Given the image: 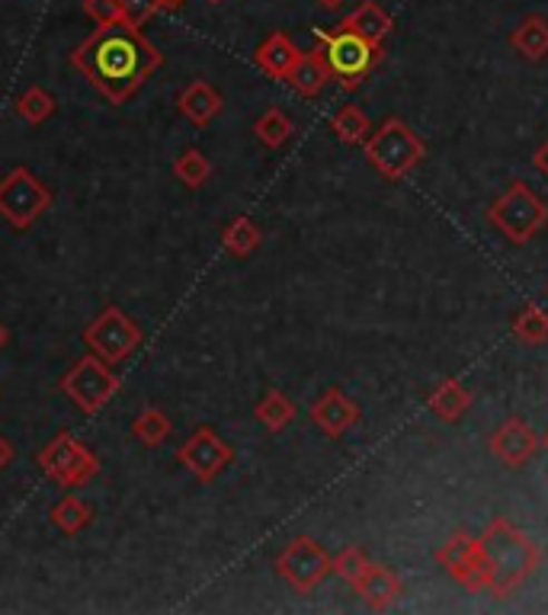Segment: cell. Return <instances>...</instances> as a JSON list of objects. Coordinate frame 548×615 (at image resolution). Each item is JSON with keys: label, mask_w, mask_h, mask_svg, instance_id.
<instances>
[{"label": "cell", "mask_w": 548, "mask_h": 615, "mask_svg": "<svg viewBox=\"0 0 548 615\" xmlns=\"http://www.w3.org/2000/svg\"><path fill=\"white\" fill-rule=\"evenodd\" d=\"M340 29H346V32H356V36H363L369 42H385L389 39V32L394 29L392 13L382 7V3H375V0H365L360 3L350 17H343L340 20Z\"/></svg>", "instance_id": "obj_19"}, {"label": "cell", "mask_w": 548, "mask_h": 615, "mask_svg": "<svg viewBox=\"0 0 548 615\" xmlns=\"http://www.w3.org/2000/svg\"><path fill=\"white\" fill-rule=\"evenodd\" d=\"M177 109L196 128H206L225 109V100L206 80H189L180 90V97H177Z\"/></svg>", "instance_id": "obj_15"}, {"label": "cell", "mask_w": 548, "mask_h": 615, "mask_svg": "<svg viewBox=\"0 0 548 615\" xmlns=\"http://www.w3.org/2000/svg\"><path fill=\"white\" fill-rule=\"evenodd\" d=\"M261 241L263 234L257 228V222L247 218V215H237L235 222L222 231V244H225V251L232 256H251L261 247Z\"/></svg>", "instance_id": "obj_24"}, {"label": "cell", "mask_w": 548, "mask_h": 615, "mask_svg": "<svg viewBox=\"0 0 548 615\" xmlns=\"http://www.w3.org/2000/svg\"><path fill=\"white\" fill-rule=\"evenodd\" d=\"M363 152L369 167H375L389 183H398L427 157V145L420 141L418 131L408 126L404 119L389 116L375 131H369V138L363 141Z\"/></svg>", "instance_id": "obj_4"}, {"label": "cell", "mask_w": 548, "mask_h": 615, "mask_svg": "<svg viewBox=\"0 0 548 615\" xmlns=\"http://www.w3.org/2000/svg\"><path fill=\"white\" fill-rule=\"evenodd\" d=\"M488 222L495 225L510 244H526L548 225L546 199L526 186L522 179L510 183V189L488 208Z\"/></svg>", "instance_id": "obj_5"}, {"label": "cell", "mask_w": 548, "mask_h": 615, "mask_svg": "<svg viewBox=\"0 0 548 615\" xmlns=\"http://www.w3.org/2000/svg\"><path fill=\"white\" fill-rule=\"evenodd\" d=\"M232 459H235V449L212 427H199L177 449V461H180L183 468H189V475L196 481H203V485H212L232 465Z\"/></svg>", "instance_id": "obj_12"}, {"label": "cell", "mask_w": 548, "mask_h": 615, "mask_svg": "<svg viewBox=\"0 0 548 615\" xmlns=\"http://www.w3.org/2000/svg\"><path fill=\"white\" fill-rule=\"evenodd\" d=\"M353 589L363 596L365 606H372L375 613H382V609H389L398 603V596H401V577L389 570V567H382V564H369V570H365L363 577L353 584Z\"/></svg>", "instance_id": "obj_16"}, {"label": "cell", "mask_w": 548, "mask_h": 615, "mask_svg": "<svg viewBox=\"0 0 548 615\" xmlns=\"http://www.w3.org/2000/svg\"><path fill=\"white\" fill-rule=\"evenodd\" d=\"M314 39H317V49L324 55V61H327L334 80H340V87L350 90V94L360 90L365 77L372 75V71L382 65V58H385V46L369 42L363 36L346 32V29H340V26L334 32L314 29Z\"/></svg>", "instance_id": "obj_3"}, {"label": "cell", "mask_w": 548, "mask_h": 615, "mask_svg": "<svg viewBox=\"0 0 548 615\" xmlns=\"http://www.w3.org/2000/svg\"><path fill=\"white\" fill-rule=\"evenodd\" d=\"M292 131H295V126H292V119H288L280 106H270L261 119L254 123V135L261 138L266 148H273V152L286 145L288 138H292Z\"/></svg>", "instance_id": "obj_26"}, {"label": "cell", "mask_w": 548, "mask_h": 615, "mask_svg": "<svg viewBox=\"0 0 548 615\" xmlns=\"http://www.w3.org/2000/svg\"><path fill=\"white\" fill-rule=\"evenodd\" d=\"M510 49L526 61H546L548 58V20L532 13L510 32Z\"/></svg>", "instance_id": "obj_21"}, {"label": "cell", "mask_w": 548, "mask_h": 615, "mask_svg": "<svg viewBox=\"0 0 548 615\" xmlns=\"http://www.w3.org/2000/svg\"><path fill=\"white\" fill-rule=\"evenodd\" d=\"M119 3H123V23L138 26V29L160 10L157 0H119Z\"/></svg>", "instance_id": "obj_33"}, {"label": "cell", "mask_w": 548, "mask_h": 615, "mask_svg": "<svg viewBox=\"0 0 548 615\" xmlns=\"http://www.w3.org/2000/svg\"><path fill=\"white\" fill-rule=\"evenodd\" d=\"M542 439L539 433L520 420V417H510L503 427H497L495 436H491V456H495L500 465L507 468H522L526 461L532 459L539 452Z\"/></svg>", "instance_id": "obj_13"}, {"label": "cell", "mask_w": 548, "mask_h": 615, "mask_svg": "<svg viewBox=\"0 0 548 615\" xmlns=\"http://www.w3.org/2000/svg\"><path fill=\"white\" fill-rule=\"evenodd\" d=\"M471 391L469 388H462V382H456V379H446V382L437 384V391L427 398V408L430 413H437L443 423H459L471 408Z\"/></svg>", "instance_id": "obj_20"}, {"label": "cell", "mask_w": 548, "mask_h": 615, "mask_svg": "<svg viewBox=\"0 0 548 615\" xmlns=\"http://www.w3.org/2000/svg\"><path fill=\"white\" fill-rule=\"evenodd\" d=\"M317 3H321L324 10H337V7H340V3H343V0H317Z\"/></svg>", "instance_id": "obj_37"}, {"label": "cell", "mask_w": 548, "mask_h": 615, "mask_svg": "<svg viewBox=\"0 0 548 615\" xmlns=\"http://www.w3.org/2000/svg\"><path fill=\"white\" fill-rule=\"evenodd\" d=\"M55 106H58V102H55V97L49 94V90H42V87H29L27 94L17 100V113L27 119L29 126H42V123H46V119L55 113Z\"/></svg>", "instance_id": "obj_30"}, {"label": "cell", "mask_w": 548, "mask_h": 615, "mask_svg": "<svg viewBox=\"0 0 548 615\" xmlns=\"http://www.w3.org/2000/svg\"><path fill=\"white\" fill-rule=\"evenodd\" d=\"M183 3H186V0H157L160 10H180Z\"/></svg>", "instance_id": "obj_36"}, {"label": "cell", "mask_w": 548, "mask_h": 615, "mask_svg": "<svg viewBox=\"0 0 548 615\" xmlns=\"http://www.w3.org/2000/svg\"><path fill=\"white\" fill-rule=\"evenodd\" d=\"M312 420L327 439H340L360 423V404L346 398L340 388H327L312 404Z\"/></svg>", "instance_id": "obj_14"}, {"label": "cell", "mask_w": 548, "mask_h": 615, "mask_svg": "<svg viewBox=\"0 0 548 615\" xmlns=\"http://www.w3.org/2000/svg\"><path fill=\"white\" fill-rule=\"evenodd\" d=\"M58 388L65 391V398L75 404L84 413H100V410L116 398V391H119V375L109 369V362L97 357V353H87V357H80L65 375H61V382Z\"/></svg>", "instance_id": "obj_8"}, {"label": "cell", "mask_w": 548, "mask_h": 615, "mask_svg": "<svg viewBox=\"0 0 548 615\" xmlns=\"http://www.w3.org/2000/svg\"><path fill=\"white\" fill-rule=\"evenodd\" d=\"M36 461H39V468L52 478L55 485L65 487V490L84 487L87 481H94L97 471H100V459L71 430L55 433L52 442H46L39 449Z\"/></svg>", "instance_id": "obj_7"}, {"label": "cell", "mask_w": 548, "mask_h": 615, "mask_svg": "<svg viewBox=\"0 0 548 615\" xmlns=\"http://www.w3.org/2000/svg\"><path fill=\"white\" fill-rule=\"evenodd\" d=\"M174 177L180 179L186 189H199L206 186L212 177V164L199 148H186V152L174 160Z\"/></svg>", "instance_id": "obj_28"}, {"label": "cell", "mask_w": 548, "mask_h": 615, "mask_svg": "<svg viewBox=\"0 0 548 615\" xmlns=\"http://www.w3.org/2000/svg\"><path fill=\"white\" fill-rule=\"evenodd\" d=\"M49 208H52V189L29 167H13L0 179V218L10 228H32Z\"/></svg>", "instance_id": "obj_6"}, {"label": "cell", "mask_w": 548, "mask_h": 615, "mask_svg": "<svg viewBox=\"0 0 548 615\" xmlns=\"http://www.w3.org/2000/svg\"><path fill=\"white\" fill-rule=\"evenodd\" d=\"M84 13L97 26L123 23V3L119 0H84Z\"/></svg>", "instance_id": "obj_32"}, {"label": "cell", "mask_w": 548, "mask_h": 615, "mask_svg": "<svg viewBox=\"0 0 548 615\" xmlns=\"http://www.w3.org/2000/svg\"><path fill=\"white\" fill-rule=\"evenodd\" d=\"M299 58H302V49L288 39L286 32H270L263 39L261 49H257V55H254L257 68L266 77H273V80H286Z\"/></svg>", "instance_id": "obj_18"}, {"label": "cell", "mask_w": 548, "mask_h": 615, "mask_svg": "<svg viewBox=\"0 0 548 615\" xmlns=\"http://www.w3.org/2000/svg\"><path fill=\"white\" fill-rule=\"evenodd\" d=\"M542 446H546V452H548V433L542 436Z\"/></svg>", "instance_id": "obj_39"}, {"label": "cell", "mask_w": 548, "mask_h": 615, "mask_svg": "<svg viewBox=\"0 0 548 615\" xmlns=\"http://www.w3.org/2000/svg\"><path fill=\"white\" fill-rule=\"evenodd\" d=\"M13 456H17V449H13V442L7 439V436L0 433V471L13 461Z\"/></svg>", "instance_id": "obj_35"}, {"label": "cell", "mask_w": 548, "mask_h": 615, "mask_svg": "<svg viewBox=\"0 0 548 615\" xmlns=\"http://www.w3.org/2000/svg\"><path fill=\"white\" fill-rule=\"evenodd\" d=\"M485 562H488V593L495 596H510L513 589H520L542 562V551L532 538L520 533L510 519L497 516L485 526V533L478 536Z\"/></svg>", "instance_id": "obj_2"}, {"label": "cell", "mask_w": 548, "mask_h": 615, "mask_svg": "<svg viewBox=\"0 0 548 615\" xmlns=\"http://www.w3.org/2000/svg\"><path fill=\"white\" fill-rule=\"evenodd\" d=\"M331 131L337 135L343 145H363L365 138H369V131H372V123H369V116L360 106H343L331 119Z\"/></svg>", "instance_id": "obj_25"}, {"label": "cell", "mask_w": 548, "mask_h": 615, "mask_svg": "<svg viewBox=\"0 0 548 615\" xmlns=\"http://www.w3.org/2000/svg\"><path fill=\"white\" fill-rule=\"evenodd\" d=\"M546 295H548V289H546Z\"/></svg>", "instance_id": "obj_40"}, {"label": "cell", "mask_w": 548, "mask_h": 615, "mask_svg": "<svg viewBox=\"0 0 548 615\" xmlns=\"http://www.w3.org/2000/svg\"><path fill=\"white\" fill-rule=\"evenodd\" d=\"M513 336L526 346H542L548 343V314L539 305L520 308V314L513 318Z\"/></svg>", "instance_id": "obj_27"}, {"label": "cell", "mask_w": 548, "mask_h": 615, "mask_svg": "<svg viewBox=\"0 0 548 615\" xmlns=\"http://www.w3.org/2000/svg\"><path fill=\"white\" fill-rule=\"evenodd\" d=\"M331 80H334V75H331V68H327V61H324L321 49L302 51V58L295 61V68H292L286 77L288 87H292L299 97H305V100L321 97V90H324Z\"/></svg>", "instance_id": "obj_17"}, {"label": "cell", "mask_w": 548, "mask_h": 615, "mask_svg": "<svg viewBox=\"0 0 548 615\" xmlns=\"http://www.w3.org/2000/svg\"><path fill=\"white\" fill-rule=\"evenodd\" d=\"M532 167L548 179V138L539 145V148H536V154H532Z\"/></svg>", "instance_id": "obj_34"}, {"label": "cell", "mask_w": 548, "mask_h": 615, "mask_svg": "<svg viewBox=\"0 0 548 615\" xmlns=\"http://www.w3.org/2000/svg\"><path fill=\"white\" fill-rule=\"evenodd\" d=\"M52 523L65 536H78L94 523V507L80 500L78 494H65L52 507Z\"/></svg>", "instance_id": "obj_22"}, {"label": "cell", "mask_w": 548, "mask_h": 615, "mask_svg": "<svg viewBox=\"0 0 548 615\" xmlns=\"http://www.w3.org/2000/svg\"><path fill=\"white\" fill-rule=\"evenodd\" d=\"M170 430H174V423H170V417L164 413V410L157 408H145L138 417H135V423H131V433H135V439H141L145 446H160L167 436H170Z\"/></svg>", "instance_id": "obj_29"}, {"label": "cell", "mask_w": 548, "mask_h": 615, "mask_svg": "<svg viewBox=\"0 0 548 615\" xmlns=\"http://www.w3.org/2000/svg\"><path fill=\"white\" fill-rule=\"evenodd\" d=\"M145 333L131 321L129 314L119 305H106L87 328H84V343L90 346V353L116 365L123 359H129L141 346Z\"/></svg>", "instance_id": "obj_9"}, {"label": "cell", "mask_w": 548, "mask_h": 615, "mask_svg": "<svg viewBox=\"0 0 548 615\" xmlns=\"http://www.w3.org/2000/svg\"><path fill=\"white\" fill-rule=\"evenodd\" d=\"M437 564L443 567L446 574L462 584L471 593H485L491 577H488V562H485V551H481V541L469 533H452L443 545L437 548Z\"/></svg>", "instance_id": "obj_11"}, {"label": "cell", "mask_w": 548, "mask_h": 615, "mask_svg": "<svg viewBox=\"0 0 548 615\" xmlns=\"http://www.w3.org/2000/svg\"><path fill=\"white\" fill-rule=\"evenodd\" d=\"M7 336H10V333H7V328L0 324V350H3V343H7Z\"/></svg>", "instance_id": "obj_38"}, {"label": "cell", "mask_w": 548, "mask_h": 615, "mask_svg": "<svg viewBox=\"0 0 548 615\" xmlns=\"http://www.w3.org/2000/svg\"><path fill=\"white\" fill-rule=\"evenodd\" d=\"M369 558H365L363 548H356V545H346L343 551H340L337 558H334V574H337L340 580H346L350 587L363 577L365 570H369Z\"/></svg>", "instance_id": "obj_31"}, {"label": "cell", "mask_w": 548, "mask_h": 615, "mask_svg": "<svg viewBox=\"0 0 548 615\" xmlns=\"http://www.w3.org/2000/svg\"><path fill=\"white\" fill-rule=\"evenodd\" d=\"M254 413H257V420H261L270 433H283L288 423L295 420V404L288 401L283 391L270 388L261 398V404L254 408Z\"/></svg>", "instance_id": "obj_23"}, {"label": "cell", "mask_w": 548, "mask_h": 615, "mask_svg": "<svg viewBox=\"0 0 548 615\" xmlns=\"http://www.w3.org/2000/svg\"><path fill=\"white\" fill-rule=\"evenodd\" d=\"M71 65L90 80V87L104 100L123 106L164 65V55L155 42L141 36L138 26L112 23L97 26L78 49L71 51Z\"/></svg>", "instance_id": "obj_1"}, {"label": "cell", "mask_w": 548, "mask_h": 615, "mask_svg": "<svg viewBox=\"0 0 548 615\" xmlns=\"http://www.w3.org/2000/svg\"><path fill=\"white\" fill-rule=\"evenodd\" d=\"M276 574L295 593H312L334 574V558L312 536H295L276 558Z\"/></svg>", "instance_id": "obj_10"}]
</instances>
